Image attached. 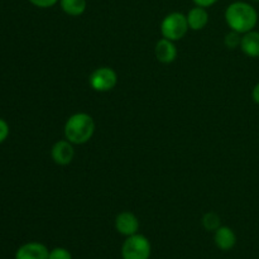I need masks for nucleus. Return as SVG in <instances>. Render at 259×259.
I'll return each mask as SVG.
<instances>
[{"label": "nucleus", "mask_w": 259, "mask_h": 259, "mask_svg": "<svg viewBox=\"0 0 259 259\" xmlns=\"http://www.w3.org/2000/svg\"><path fill=\"white\" fill-rule=\"evenodd\" d=\"M63 12L72 17H78L86 10V0H60Z\"/></svg>", "instance_id": "nucleus-13"}, {"label": "nucleus", "mask_w": 259, "mask_h": 259, "mask_svg": "<svg viewBox=\"0 0 259 259\" xmlns=\"http://www.w3.org/2000/svg\"><path fill=\"white\" fill-rule=\"evenodd\" d=\"M154 53H156L157 60L161 63H171L176 60L177 57V48L172 40L167 38H162L157 42L154 47Z\"/></svg>", "instance_id": "nucleus-9"}, {"label": "nucleus", "mask_w": 259, "mask_h": 259, "mask_svg": "<svg viewBox=\"0 0 259 259\" xmlns=\"http://www.w3.org/2000/svg\"><path fill=\"white\" fill-rule=\"evenodd\" d=\"M152 247L151 242L142 234H134L126 237L121 245V258L123 259H149Z\"/></svg>", "instance_id": "nucleus-3"}, {"label": "nucleus", "mask_w": 259, "mask_h": 259, "mask_svg": "<svg viewBox=\"0 0 259 259\" xmlns=\"http://www.w3.org/2000/svg\"><path fill=\"white\" fill-rule=\"evenodd\" d=\"M252 2H255V3H259V0H252Z\"/></svg>", "instance_id": "nucleus-21"}, {"label": "nucleus", "mask_w": 259, "mask_h": 259, "mask_svg": "<svg viewBox=\"0 0 259 259\" xmlns=\"http://www.w3.org/2000/svg\"><path fill=\"white\" fill-rule=\"evenodd\" d=\"M187 30H189V23L186 15L182 13H171L161 23L162 35L172 42L182 39Z\"/></svg>", "instance_id": "nucleus-4"}, {"label": "nucleus", "mask_w": 259, "mask_h": 259, "mask_svg": "<svg viewBox=\"0 0 259 259\" xmlns=\"http://www.w3.org/2000/svg\"><path fill=\"white\" fill-rule=\"evenodd\" d=\"M65 137L72 144H85L93 138L95 132L94 119L86 113L71 115L65 124Z\"/></svg>", "instance_id": "nucleus-2"}, {"label": "nucleus", "mask_w": 259, "mask_h": 259, "mask_svg": "<svg viewBox=\"0 0 259 259\" xmlns=\"http://www.w3.org/2000/svg\"><path fill=\"white\" fill-rule=\"evenodd\" d=\"M225 20L234 32L245 34L255 28L258 23V13L248 3L237 2L230 4L225 10Z\"/></svg>", "instance_id": "nucleus-1"}, {"label": "nucleus", "mask_w": 259, "mask_h": 259, "mask_svg": "<svg viewBox=\"0 0 259 259\" xmlns=\"http://www.w3.org/2000/svg\"><path fill=\"white\" fill-rule=\"evenodd\" d=\"M202 227L206 230H209V232H215L218 228L222 227L220 218L215 212H207L202 218Z\"/></svg>", "instance_id": "nucleus-14"}, {"label": "nucleus", "mask_w": 259, "mask_h": 259, "mask_svg": "<svg viewBox=\"0 0 259 259\" xmlns=\"http://www.w3.org/2000/svg\"><path fill=\"white\" fill-rule=\"evenodd\" d=\"M240 48L248 57L259 58V32L250 30V32L243 34Z\"/></svg>", "instance_id": "nucleus-11"}, {"label": "nucleus", "mask_w": 259, "mask_h": 259, "mask_svg": "<svg viewBox=\"0 0 259 259\" xmlns=\"http://www.w3.org/2000/svg\"><path fill=\"white\" fill-rule=\"evenodd\" d=\"M48 259H72V254L66 248H55L50 252Z\"/></svg>", "instance_id": "nucleus-16"}, {"label": "nucleus", "mask_w": 259, "mask_h": 259, "mask_svg": "<svg viewBox=\"0 0 259 259\" xmlns=\"http://www.w3.org/2000/svg\"><path fill=\"white\" fill-rule=\"evenodd\" d=\"M90 85L91 88L99 93H106L115 88L118 82V76L116 72L110 67H100L96 68L90 75Z\"/></svg>", "instance_id": "nucleus-5"}, {"label": "nucleus", "mask_w": 259, "mask_h": 259, "mask_svg": "<svg viewBox=\"0 0 259 259\" xmlns=\"http://www.w3.org/2000/svg\"><path fill=\"white\" fill-rule=\"evenodd\" d=\"M192 2L196 4V7H201V8H207L214 5L218 0H192Z\"/></svg>", "instance_id": "nucleus-19"}, {"label": "nucleus", "mask_w": 259, "mask_h": 259, "mask_svg": "<svg viewBox=\"0 0 259 259\" xmlns=\"http://www.w3.org/2000/svg\"><path fill=\"white\" fill-rule=\"evenodd\" d=\"M33 5L38 8H51L58 2V0H29Z\"/></svg>", "instance_id": "nucleus-18"}, {"label": "nucleus", "mask_w": 259, "mask_h": 259, "mask_svg": "<svg viewBox=\"0 0 259 259\" xmlns=\"http://www.w3.org/2000/svg\"><path fill=\"white\" fill-rule=\"evenodd\" d=\"M252 98H253V100H254V103L259 105V82L254 86V89H253Z\"/></svg>", "instance_id": "nucleus-20"}, {"label": "nucleus", "mask_w": 259, "mask_h": 259, "mask_svg": "<svg viewBox=\"0 0 259 259\" xmlns=\"http://www.w3.org/2000/svg\"><path fill=\"white\" fill-rule=\"evenodd\" d=\"M240 42H242V34H240V33L232 30V32L228 33V34L225 35L224 43L228 48H230V50L240 47Z\"/></svg>", "instance_id": "nucleus-15"}, {"label": "nucleus", "mask_w": 259, "mask_h": 259, "mask_svg": "<svg viewBox=\"0 0 259 259\" xmlns=\"http://www.w3.org/2000/svg\"><path fill=\"white\" fill-rule=\"evenodd\" d=\"M8 136H9V125L7 121L0 119V143H3L8 138Z\"/></svg>", "instance_id": "nucleus-17"}, {"label": "nucleus", "mask_w": 259, "mask_h": 259, "mask_svg": "<svg viewBox=\"0 0 259 259\" xmlns=\"http://www.w3.org/2000/svg\"><path fill=\"white\" fill-rule=\"evenodd\" d=\"M51 156H52L53 162L58 166H67L72 162L75 157V149H73L72 143L66 139V141H58L53 144L51 149Z\"/></svg>", "instance_id": "nucleus-6"}, {"label": "nucleus", "mask_w": 259, "mask_h": 259, "mask_svg": "<svg viewBox=\"0 0 259 259\" xmlns=\"http://www.w3.org/2000/svg\"><path fill=\"white\" fill-rule=\"evenodd\" d=\"M115 229L118 230L119 234L124 235V237H131V235L137 234L139 229L138 218L133 212H120L115 219Z\"/></svg>", "instance_id": "nucleus-7"}, {"label": "nucleus", "mask_w": 259, "mask_h": 259, "mask_svg": "<svg viewBox=\"0 0 259 259\" xmlns=\"http://www.w3.org/2000/svg\"><path fill=\"white\" fill-rule=\"evenodd\" d=\"M50 250L42 243L32 242L22 245L15 253V259H48Z\"/></svg>", "instance_id": "nucleus-8"}, {"label": "nucleus", "mask_w": 259, "mask_h": 259, "mask_svg": "<svg viewBox=\"0 0 259 259\" xmlns=\"http://www.w3.org/2000/svg\"><path fill=\"white\" fill-rule=\"evenodd\" d=\"M214 242L220 250H230L237 243V235L229 227H220L215 230Z\"/></svg>", "instance_id": "nucleus-10"}, {"label": "nucleus", "mask_w": 259, "mask_h": 259, "mask_svg": "<svg viewBox=\"0 0 259 259\" xmlns=\"http://www.w3.org/2000/svg\"><path fill=\"white\" fill-rule=\"evenodd\" d=\"M187 23H189V28L192 30H201L206 27L207 22H209V14L205 10V8L196 7L192 8L186 15Z\"/></svg>", "instance_id": "nucleus-12"}]
</instances>
